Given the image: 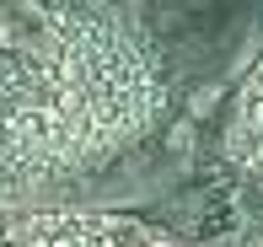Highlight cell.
Returning <instances> with one entry per match:
<instances>
[{
  "instance_id": "7a4b0ae2",
  "label": "cell",
  "mask_w": 263,
  "mask_h": 247,
  "mask_svg": "<svg viewBox=\"0 0 263 247\" xmlns=\"http://www.w3.org/2000/svg\"><path fill=\"white\" fill-rule=\"evenodd\" d=\"M253 167H263V140H253Z\"/></svg>"
},
{
  "instance_id": "6da1fadb",
  "label": "cell",
  "mask_w": 263,
  "mask_h": 247,
  "mask_svg": "<svg viewBox=\"0 0 263 247\" xmlns=\"http://www.w3.org/2000/svg\"><path fill=\"white\" fill-rule=\"evenodd\" d=\"M210 113H220V86H199L194 97H188V124L210 119Z\"/></svg>"
}]
</instances>
